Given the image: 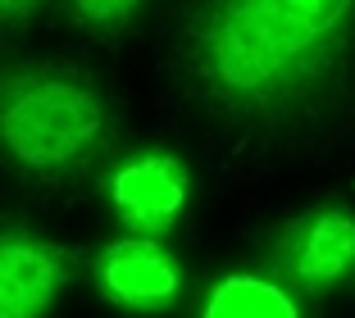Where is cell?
Masks as SVG:
<instances>
[{"mask_svg": "<svg viewBox=\"0 0 355 318\" xmlns=\"http://www.w3.org/2000/svg\"><path fill=\"white\" fill-rule=\"evenodd\" d=\"M78 273V250L32 227H0V318H46Z\"/></svg>", "mask_w": 355, "mask_h": 318, "instance_id": "277c9868", "label": "cell"}, {"mask_svg": "<svg viewBox=\"0 0 355 318\" xmlns=\"http://www.w3.org/2000/svg\"><path fill=\"white\" fill-rule=\"evenodd\" d=\"M137 5H141V0H69L73 19L92 32H119L137 14Z\"/></svg>", "mask_w": 355, "mask_h": 318, "instance_id": "ba28073f", "label": "cell"}, {"mask_svg": "<svg viewBox=\"0 0 355 318\" xmlns=\"http://www.w3.org/2000/svg\"><path fill=\"white\" fill-rule=\"evenodd\" d=\"M200 318H301V305L278 277L228 273L214 282Z\"/></svg>", "mask_w": 355, "mask_h": 318, "instance_id": "52a82bcc", "label": "cell"}, {"mask_svg": "<svg viewBox=\"0 0 355 318\" xmlns=\"http://www.w3.org/2000/svg\"><path fill=\"white\" fill-rule=\"evenodd\" d=\"M46 0H0V28H14V23H28L32 14L42 10Z\"/></svg>", "mask_w": 355, "mask_h": 318, "instance_id": "9c48e42d", "label": "cell"}, {"mask_svg": "<svg viewBox=\"0 0 355 318\" xmlns=\"http://www.w3.org/2000/svg\"><path fill=\"white\" fill-rule=\"evenodd\" d=\"M269 268L287 291L324 296L355 273V214L351 209H305L282 223L269 241Z\"/></svg>", "mask_w": 355, "mask_h": 318, "instance_id": "3957f363", "label": "cell"}, {"mask_svg": "<svg viewBox=\"0 0 355 318\" xmlns=\"http://www.w3.org/2000/svg\"><path fill=\"white\" fill-rule=\"evenodd\" d=\"M119 141L96 78L60 60L0 55V164L28 182H73Z\"/></svg>", "mask_w": 355, "mask_h": 318, "instance_id": "7a4b0ae2", "label": "cell"}, {"mask_svg": "<svg viewBox=\"0 0 355 318\" xmlns=\"http://www.w3.org/2000/svg\"><path fill=\"white\" fill-rule=\"evenodd\" d=\"M355 0H191L173 28V78L237 132H296L342 96Z\"/></svg>", "mask_w": 355, "mask_h": 318, "instance_id": "6da1fadb", "label": "cell"}, {"mask_svg": "<svg viewBox=\"0 0 355 318\" xmlns=\"http://www.w3.org/2000/svg\"><path fill=\"white\" fill-rule=\"evenodd\" d=\"M105 195L114 205L119 223L137 236H164L173 232V223L182 218L187 209V195H191V177L187 164L168 150H146V154H132L110 173L105 182Z\"/></svg>", "mask_w": 355, "mask_h": 318, "instance_id": "8992f818", "label": "cell"}, {"mask_svg": "<svg viewBox=\"0 0 355 318\" xmlns=\"http://www.w3.org/2000/svg\"><path fill=\"white\" fill-rule=\"evenodd\" d=\"M101 296L132 314H159L182 296V264L159 236H119L92 259Z\"/></svg>", "mask_w": 355, "mask_h": 318, "instance_id": "5b68a950", "label": "cell"}]
</instances>
